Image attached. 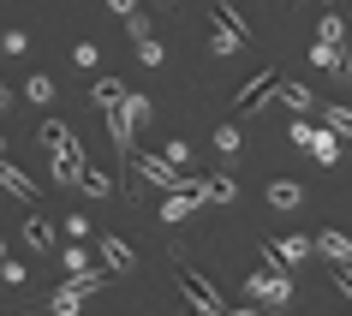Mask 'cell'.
I'll return each mask as SVG.
<instances>
[{
	"instance_id": "obj_1",
	"label": "cell",
	"mask_w": 352,
	"mask_h": 316,
	"mask_svg": "<svg viewBox=\"0 0 352 316\" xmlns=\"http://www.w3.org/2000/svg\"><path fill=\"white\" fill-rule=\"evenodd\" d=\"M245 293L257 298V304H287L293 298V280H287V269H263V275L245 280Z\"/></svg>"
},
{
	"instance_id": "obj_2",
	"label": "cell",
	"mask_w": 352,
	"mask_h": 316,
	"mask_svg": "<svg viewBox=\"0 0 352 316\" xmlns=\"http://www.w3.org/2000/svg\"><path fill=\"white\" fill-rule=\"evenodd\" d=\"M275 84H280V72H275V66H263V72H257V78H251V84L239 90V113H257L263 102L275 95Z\"/></svg>"
},
{
	"instance_id": "obj_3",
	"label": "cell",
	"mask_w": 352,
	"mask_h": 316,
	"mask_svg": "<svg viewBox=\"0 0 352 316\" xmlns=\"http://www.w3.org/2000/svg\"><path fill=\"white\" fill-rule=\"evenodd\" d=\"M311 245H316V251H322L329 262H352V239H346V233H334V227L311 233Z\"/></svg>"
},
{
	"instance_id": "obj_4",
	"label": "cell",
	"mask_w": 352,
	"mask_h": 316,
	"mask_svg": "<svg viewBox=\"0 0 352 316\" xmlns=\"http://www.w3.org/2000/svg\"><path fill=\"white\" fill-rule=\"evenodd\" d=\"M305 149H311V155L322 161V168H334V161H340V131H316V126H311Z\"/></svg>"
},
{
	"instance_id": "obj_5",
	"label": "cell",
	"mask_w": 352,
	"mask_h": 316,
	"mask_svg": "<svg viewBox=\"0 0 352 316\" xmlns=\"http://www.w3.org/2000/svg\"><path fill=\"white\" fill-rule=\"evenodd\" d=\"M269 251H275V257L287 262V269H293V262H305V257H311L316 245L305 239V233H287V239H269Z\"/></svg>"
},
{
	"instance_id": "obj_6",
	"label": "cell",
	"mask_w": 352,
	"mask_h": 316,
	"mask_svg": "<svg viewBox=\"0 0 352 316\" xmlns=\"http://www.w3.org/2000/svg\"><path fill=\"white\" fill-rule=\"evenodd\" d=\"M102 262H108L113 275H131V269H138V257H131V245H126V239H113V233L102 239Z\"/></svg>"
},
{
	"instance_id": "obj_7",
	"label": "cell",
	"mask_w": 352,
	"mask_h": 316,
	"mask_svg": "<svg viewBox=\"0 0 352 316\" xmlns=\"http://www.w3.org/2000/svg\"><path fill=\"white\" fill-rule=\"evenodd\" d=\"M90 102L102 113H113L120 102H126V84H120V78H96V84H90Z\"/></svg>"
},
{
	"instance_id": "obj_8",
	"label": "cell",
	"mask_w": 352,
	"mask_h": 316,
	"mask_svg": "<svg viewBox=\"0 0 352 316\" xmlns=\"http://www.w3.org/2000/svg\"><path fill=\"white\" fill-rule=\"evenodd\" d=\"M78 173H84V161H78V137L66 149H54V179L60 185H78Z\"/></svg>"
},
{
	"instance_id": "obj_9",
	"label": "cell",
	"mask_w": 352,
	"mask_h": 316,
	"mask_svg": "<svg viewBox=\"0 0 352 316\" xmlns=\"http://www.w3.org/2000/svg\"><path fill=\"white\" fill-rule=\"evenodd\" d=\"M0 185L12 191V197H42V191H36V179H30V173H19L12 161H0Z\"/></svg>"
},
{
	"instance_id": "obj_10",
	"label": "cell",
	"mask_w": 352,
	"mask_h": 316,
	"mask_svg": "<svg viewBox=\"0 0 352 316\" xmlns=\"http://www.w3.org/2000/svg\"><path fill=\"white\" fill-rule=\"evenodd\" d=\"M269 203L275 209H298L305 203V185H298V179H275V185H269Z\"/></svg>"
},
{
	"instance_id": "obj_11",
	"label": "cell",
	"mask_w": 352,
	"mask_h": 316,
	"mask_svg": "<svg viewBox=\"0 0 352 316\" xmlns=\"http://www.w3.org/2000/svg\"><path fill=\"white\" fill-rule=\"evenodd\" d=\"M275 95H280V102H287L293 113H311V90H305V84H293V78H280Z\"/></svg>"
},
{
	"instance_id": "obj_12",
	"label": "cell",
	"mask_w": 352,
	"mask_h": 316,
	"mask_svg": "<svg viewBox=\"0 0 352 316\" xmlns=\"http://www.w3.org/2000/svg\"><path fill=\"white\" fill-rule=\"evenodd\" d=\"M24 245H30V251H42V257H48V251H54V227H48V221H42V215H36V221L24 227Z\"/></svg>"
},
{
	"instance_id": "obj_13",
	"label": "cell",
	"mask_w": 352,
	"mask_h": 316,
	"mask_svg": "<svg viewBox=\"0 0 352 316\" xmlns=\"http://www.w3.org/2000/svg\"><path fill=\"white\" fill-rule=\"evenodd\" d=\"M239 197V185L227 179V173H215V179H204V203H233Z\"/></svg>"
},
{
	"instance_id": "obj_14",
	"label": "cell",
	"mask_w": 352,
	"mask_h": 316,
	"mask_svg": "<svg viewBox=\"0 0 352 316\" xmlns=\"http://www.w3.org/2000/svg\"><path fill=\"white\" fill-rule=\"evenodd\" d=\"M78 304H84V293H78L72 280H66V286H60V293L48 298V311H54V316H78Z\"/></svg>"
},
{
	"instance_id": "obj_15",
	"label": "cell",
	"mask_w": 352,
	"mask_h": 316,
	"mask_svg": "<svg viewBox=\"0 0 352 316\" xmlns=\"http://www.w3.org/2000/svg\"><path fill=\"white\" fill-rule=\"evenodd\" d=\"M215 24H227V30H233V36H239V42H251V24H245L239 12L227 6V0H215Z\"/></svg>"
},
{
	"instance_id": "obj_16",
	"label": "cell",
	"mask_w": 352,
	"mask_h": 316,
	"mask_svg": "<svg viewBox=\"0 0 352 316\" xmlns=\"http://www.w3.org/2000/svg\"><path fill=\"white\" fill-rule=\"evenodd\" d=\"M78 185L90 191V197H113V179H108V173H96V168H84V173H78Z\"/></svg>"
},
{
	"instance_id": "obj_17",
	"label": "cell",
	"mask_w": 352,
	"mask_h": 316,
	"mask_svg": "<svg viewBox=\"0 0 352 316\" xmlns=\"http://www.w3.org/2000/svg\"><path fill=\"white\" fill-rule=\"evenodd\" d=\"M66 144H72V131L60 120H42V149H66Z\"/></svg>"
},
{
	"instance_id": "obj_18",
	"label": "cell",
	"mask_w": 352,
	"mask_h": 316,
	"mask_svg": "<svg viewBox=\"0 0 352 316\" xmlns=\"http://www.w3.org/2000/svg\"><path fill=\"white\" fill-rule=\"evenodd\" d=\"M120 108H126V120H131V126H144L149 113H155V108H149V95H131V90H126V102H120Z\"/></svg>"
},
{
	"instance_id": "obj_19",
	"label": "cell",
	"mask_w": 352,
	"mask_h": 316,
	"mask_svg": "<svg viewBox=\"0 0 352 316\" xmlns=\"http://www.w3.org/2000/svg\"><path fill=\"white\" fill-rule=\"evenodd\" d=\"M209 48H215V54H239L245 42L233 36V30H227V24H215V36H209Z\"/></svg>"
},
{
	"instance_id": "obj_20",
	"label": "cell",
	"mask_w": 352,
	"mask_h": 316,
	"mask_svg": "<svg viewBox=\"0 0 352 316\" xmlns=\"http://www.w3.org/2000/svg\"><path fill=\"white\" fill-rule=\"evenodd\" d=\"M24 95H30V102H42V108H48V102H54V78H30V90H24Z\"/></svg>"
},
{
	"instance_id": "obj_21",
	"label": "cell",
	"mask_w": 352,
	"mask_h": 316,
	"mask_svg": "<svg viewBox=\"0 0 352 316\" xmlns=\"http://www.w3.org/2000/svg\"><path fill=\"white\" fill-rule=\"evenodd\" d=\"M329 131H340V137L352 144V108H329Z\"/></svg>"
},
{
	"instance_id": "obj_22",
	"label": "cell",
	"mask_w": 352,
	"mask_h": 316,
	"mask_svg": "<svg viewBox=\"0 0 352 316\" xmlns=\"http://www.w3.org/2000/svg\"><path fill=\"white\" fill-rule=\"evenodd\" d=\"M0 280H6V286H30V275H24V262H12V257L0 262Z\"/></svg>"
},
{
	"instance_id": "obj_23",
	"label": "cell",
	"mask_w": 352,
	"mask_h": 316,
	"mask_svg": "<svg viewBox=\"0 0 352 316\" xmlns=\"http://www.w3.org/2000/svg\"><path fill=\"white\" fill-rule=\"evenodd\" d=\"M316 36H322V42H340V36H346V24H340V12H329V19L316 24Z\"/></svg>"
},
{
	"instance_id": "obj_24",
	"label": "cell",
	"mask_w": 352,
	"mask_h": 316,
	"mask_svg": "<svg viewBox=\"0 0 352 316\" xmlns=\"http://www.w3.org/2000/svg\"><path fill=\"white\" fill-rule=\"evenodd\" d=\"M311 60H316V66H334V60H340V42H322V36H316Z\"/></svg>"
},
{
	"instance_id": "obj_25",
	"label": "cell",
	"mask_w": 352,
	"mask_h": 316,
	"mask_svg": "<svg viewBox=\"0 0 352 316\" xmlns=\"http://www.w3.org/2000/svg\"><path fill=\"white\" fill-rule=\"evenodd\" d=\"M215 149H221V155H239V131L221 126V131H215Z\"/></svg>"
},
{
	"instance_id": "obj_26",
	"label": "cell",
	"mask_w": 352,
	"mask_h": 316,
	"mask_svg": "<svg viewBox=\"0 0 352 316\" xmlns=\"http://www.w3.org/2000/svg\"><path fill=\"white\" fill-rule=\"evenodd\" d=\"M0 48H6V54H24V48H30V36H24V30H6V36H0Z\"/></svg>"
},
{
	"instance_id": "obj_27",
	"label": "cell",
	"mask_w": 352,
	"mask_h": 316,
	"mask_svg": "<svg viewBox=\"0 0 352 316\" xmlns=\"http://www.w3.org/2000/svg\"><path fill=\"white\" fill-rule=\"evenodd\" d=\"M138 60H144V66H162V42L144 36V42H138Z\"/></svg>"
},
{
	"instance_id": "obj_28",
	"label": "cell",
	"mask_w": 352,
	"mask_h": 316,
	"mask_svg": "<svg viewBox=\"0 0 352 316\" xmlns=\"http://www.w3.org/2000/svg\"><path fill=\"white\" fill-rule=\"evenodd\" d=\"M126 30H131V42H144V36H149V19H144V12H131Z\"/></svg>"
},
{
	"instance_id": "obj_29",
	"label": "cell",
	"mask_w": 352,
	"mask_h": 316,
	"mask_svg": "<svg viewBox=\"0 0 352 316\" xmlns=\"http://www.w3.org/2000/svg\"><path fill=\"white\" fill-rule=\"evenodd\" d=\"M334 72H340V78H352V48H340V60H334Z\"/></svg>"
},
{
	"instance_id": "obj_30",
	"label": "cell",
	"mask_w": 352,
	"mask_h": 316,
	"mask_svg": "<svg viewBox=\"0 0 352 316\" xmlns=\"http://www.w3.org/2000/svg\"><path fill=\"white\" fill-rule=\"evenodd\" d=\"M334 269H340V293L352 298V262H334Z\"/></svg>"
},
{
	"instance_id": "obj_31",
	"label": "cell",
	"mask_w": 352,
	"mask_h": 316,
	"mask_svg": "<svg viewBox=\"0 0 352 316\" xmlns=\"http://www.w3.org/2000/svg\"><path fill=\"white\" fill-rule=\"evenodd\" d=\"M108 6H113V12H126V19L138 12V0H108Z\"/></svg>"
},
{
	"instance_id": "obj_32",
	"label": "cell",
	"mask_w": 352,
	"mask_h": 316,
	"mask_svg": "<svg viewBox=\"0 0 352 316\" xmlns=\"http://www.w3.org/2000/svg\"><path fill=\"white\" fill-rule=\"evenodd\" d=\"M6 108H12V90H6V84H0V113H6Z\"/></svg>"
},
{
	"instance_id": "obj_33",
	"label": "cell",
	"mask_w": 352,
	"mask_h": 316,
	"mask_svg": "<svg viewBox=\"0 0 352 316\" xmlns=\"http://www.w3.org/2000/svg\"><path fill=\"white\" fill-rule=\"evenodd\" d=\"M227 316H257V311H227Z\"/></svg>"
},
{
	"instance_id": "obj_34",
	"label": "cell",
	"mask_w": 352,
	"mask_h": 316,
	"mask_svg": "<svg viewBox=\"0 0 352 316\" xmlns=\"http://www.w3.org/2000/svg\"><path fill=\"white\" fill-rule=\"evenodd\" d=\"M0 262H6V239H0Z\"/></svg>"
}]
</instances>
